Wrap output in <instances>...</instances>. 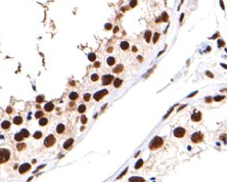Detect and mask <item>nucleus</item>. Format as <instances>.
<instances>
[{
  "instance_id": "nucleus-1",
  "label": "nucleus",
  "mask_w": 227,
  "mask_h": 182,
  "mask_svg": "<svg viewBox=\"0 0 227 182\" xmlns=\"http://www.w3.org/2000/svg\"><path fill=\"white\" fill-rule=\"evenodd\" d=\"M163 143H164L163 138L160 137V136H155V137H154V139L149 142L148 147H149L150 150H155V149L160 148V147L163 145Z\"/></svg>"
},
{
  "instance_id": "nucleus-2",
  "label": "nucleus",
  "mask_w": 227,
  "mask_h": 182,
  "mask_svg": "<svg viewBox=\"0 0 227 182\" xmlns=\"http://www.w3.org/2000/svg\"><path fill=\"white\" fill-rule=\"evenodd\" d=\"M9 157H10V151L8 149L5 148L0 149V164L6 163L9 160Z\"/></svg>"
},
{
  "instance_id": "nucleus-3",
  "label": "nucleus",
  "mask_w": 227,
  "mask_h": 182,
  "mask_svg": "<svg viewBox=\"0 0 227 182\" xmlns=\"http://www.w3.org/2000/svg\"><path fill=\"white\" fill-rule=\"evenodd\" d=\"M203 140V134L202 132H195L191 135V141L193 143H200Z\"/></svg>"
},
{
  "instance_id": "nucleus-4",
  "label": "nucleus",
  "mask_w": 227,
  "mask_h": 182,
  "mask_svg": "<svg viewBox=\"0 0 227 182\" xmlns=\"http://www.w3.org/2000/svg\"><path fill=\"white\" fill-rule=\"evenodd\" d=\"M54 143H55V137L52 134L48 135L47 137L45 138V140H44V145L46 147H50V146L53 145Z\"/></svg>"
},
{
  "instance_id": "nucleus-5",
  "label": "nucleus",
  "mask_w": 227,
  "mask_h": 182,
  "mask_svg": "<svg viewBox=\"0 0 227 182\" xmlns=\"http://www.w3.org/2000/svg\"><path fill=\"white\" fill-rule=\"evenodd\" d=\"M173 134H174V136H175V137L181 138V137H183V136L185 135V129H184V128H181V127H178V128H176V129H174Z\"/></svg>"
},
{
  "instance_id": "nucleus-6",
  "label": "nucleus",
  "mask_w": 227,
  "mask_h": 182,
  "mask_svg": "<svg viewBox=\"0 0 227 182\" xmlns=\"http://www.w3.org/2000/svg\"><path fill=\"white\" fill-rule=\"evenodd\" d=\"M108 92V90L107 89H103V90H100V91H98V92H96L94 95H93V97H94L95 100H100L104 95H107Z\"/></svg>"
},
{
  "instance_id": "nucleus-7",
  "label": "nucleus",
  "mask_w": 227,
  "mask_h": 182,
  "mask_svg": "<svg viewBox=\"0 0 227 182\" xmlns=\"http://www.w3.org/2000/svg\"><path fill=\"white\" fill-rule=\"evenodd\" d=\"M113 79H114V77H113L112 75H104V76L101 78L102 84H103V85H108L110 82L113 81Z\"/></svg>"
},
{
  "instance_id": "nucleus-8",
  "label": "nucleus",
  "mask_w": 227,
  "mask_h": 182,
  "mask_svg": "<svg viewBox=\"0 0 227 182\" xmlns=\"http://www.w3.org/2000/svg\"><path fill=\"white\" fill-rule=\"evenodd\" d=\"M30 168H31V166H30V164H23L22 166L20 167V173L21 174H25L27 171H29L30 170Z\"/></svg>"
},
{
  "instance_id": "nucleus-9",
  "label": "nucleus",
  "mask_w": 227,
  "mask_h": 182,
  "mask_svg": "<svg viewBox=\"0 0 227 182\" xmlns=\"http://www.w3.org/2000/svg\"><path fill=\"white\" fill-rule=\"evenodd\" d=\"M201 119H202V114L200 112H194L192 114V116H191V120L194 121V122H200L201 121Z\"/></svg>"
},
{
  "instance_id": "nucleus-10",
  "label": "nucleus",
  "mask_w": 227,
  "mask_h": 182,
  "mask_svg": "<svg viewBox=\"0 0 227 182\" xmlns=\"http://www.w3.org/2000/svg\"><path fill=\"white\" fill-rule=\"evenodd\" d=\"M73 143H74V139H72V138L68 139L65 143H63V148H65V149H69L70 147L73 145Z\"/></svg>"
},
{
  "instance_id": "nucleus-11",
  "label": "nucleus",
  "mask_w": 227,
  "mask_h": 182,
  "mask_svg": "<svg viewBox=\"0 0 227 182\" xmlns=\"http://www.w3.org/2000/svg\"><path fill=\"white\" fill-rule=\"evenodd\" d=\"M53 109H54V104L52 103V102H47V103L44 105V110L46 112H51Z\"/></svg>"
},
{
  "instance_id": "nucleus-12",
  "label": "nucleus",
  "mask_w": 227,
  "mask_h": 182,
  "mask_svg": "<svg viewBox=\"0 0 227 182\" xmlns=\"http://www.w3.org/2000/svg\"><path fill=\"white\" fill-rule=\"evenodd\" d=\"M123 69H124V66H123V65H118L117 67L114 68L113 72L116 73V74H119V73H121L122 71H123Z\"/></svg>"
},
{
  "instance_id": "nucleus-13",
  "label": "nucleus",
  "mask_w": 227,
  "mask_h": 182,
  "mask_svg": "<svg viewBox=\"0 0 227 182\" xmlns=\"http://www.w3.org/2000/svg\"><path fill=\"white\" fill-rule=\"evenodd\" d=\"M63 131H65V125H62V124H59V125H57L56 132L59 133V134H61V133H63Z\"/></svg>"
},
{
  "instance_id": "nucleus-14",
  "label": "nucleus",
  "mask_w": 227,
  "mask_h": 182,
  "mask_svg": "<svg viewBox=\"0 0 227 182\" xmlns=\"http://www.w3.org/2000/svg\"><path fill=\"white\" fill-rule=\"evenodd\" d=\"M122 83H123V81H122L120 78H116L115 80H114V86H115L116 88H119L121 85H122Z\"/></svg>"
},
{
  "instance_id": "nucleus-15",
  "label": "nucleus",
  "mask_w": 227,
  "mask_h": 182,
  "mask_svg": "<svg viewBox=\"0 0 227 182\" xmlns=\"http://www.w3.org/2000/svg\"><path fill=\"white\" fill-rule=\"evenodd\" d=\"M129 181L130 182H144V179L141 177H131Z\"/></svg>"
},
{
  "instance_id": "nucleus-16",
  "label": "nucleus",
  "mask_w": 227,
  "mask_h": 182,
  "mask_svg": "<svg viewBox=\"0 0 227 182\" xmlns=\"http://www.w3.org/2000/svg\"><path fill=\"white\" fill-rule=\"evenodd\" d=\"M150 37H151V32L148 30V31L145 32V34H144V38H145V40H146V42L150 41Z\"/></svg>"
},
{
  "instance_id": "nucleus-17",
  "label": "nucleus",
  "mask_w": 227,
  "mask_h": 182,
  "mask_svg": "<svg viewBox=\"0 0 227 182\" xmlns=\"http://www.w3.org/2000/svg\"><path fill=\"white\" fill-rule=\"evenodd\" d=\"M107 62H108V66H113V65H115L116 59L113 57V56H109V57H108V59H107Z\"/></svg>"
},
{
  "instance_id": "nucleus-18",
  "label": "nucleus",
  "mask_w": 227,
  "mask_h": 182,
  "mask_svg": "<svg viewBox=\"0 0 227 182\" xmlns=\"http://www.w3.org/2000/svg\"><path fill=\"white\" fill-rule=\"evenodd\" d=\"M26 147H27L26 143H17V146H16V148H17V150H19V151H22L23 149H25Z\"/></svg>"
},
{
  "instance_id": "nucleus-19",
  "label": "nucleus",
  "mask_w": 227,
  "mask_h": 182,
  "mask_svg": "<svg viewBox=\"0 0 227 182\" xmlns=\"http://www.w3.org/2000/svg\"><path fill=\"white\" fill-rule=\"evenodd\" d=\"M22 122H23V119H22V117H20V116H17V117H15V118L13 119V123L16 124V125L22 124Z\"/></svg>"
},
{
  "instance_id": "nucleus-20",
  "label": "nucleus",
  "mask_w": 227,
  "mask_h": 182,
  "mask_svg": "<svg viewBox=\"0 0 227 182\" xmlns=\"http://www.w3.org/2000/svg\"><path fill=\"white\" fill-rule=\"evenodd\" d=\"M69 97H70V99L71 100H76L78 98V93L77 92H72L71 94L69 95Z\"/></svg>"
},
{
  "instance_id": "nucleus-21",
  "label": "nucleus",
  "mask_w": 227,
  "mask_h": 182,
  "mask_svg": "<svg viewBox=\"0 0 227 182\" xmlns=\"http://www.w3.org/2000/svg\"><path fill=\"white\" fill-rule=\"evenodd\" d=\"M1 127H2L3 129H8V128L10 127V122H8V121H4V122H2Z\"/></svg>"
},
{
  "instance_id": "nucleus-22",
  "label": "nucleus",
  "mask_w": 227,
  "mask_h": 182,
  "mask_svg": "<svg viewBox=\"0 0 227 182\" xmlns=\"http://www.w3.org/2000/svg\"><path fill=\"white\" fill-rule=\"evenodd\" d=\"M47 123H48V120L46 118H41V119H40V121H39L40 126H45Z\"/></svg>"
},
{
  "instance_id": "nucleus-23",
  "label": "nucleus",
  "mask_w": 227,
  "mask_h": 182,
  "mask_svg": "<svg viewBox=\"0 0 227 182\" xmlns=\"http://www.w3.org/2000/svg\"><path fill=\"white\" fill-rule=\"evenodd\" d=\"M121 48L123 49V50H127L128 48H129V44H128V42L126 41H123L121 43Z\"/></svg>"
},
{
  "instance_id": "nucleus-24",
  "label": "nucleus",
  "mask_w": 227,
  "mask_h": 182,
  "mask_svg": "<svg viewBox=\"0 0 227 182\" xmlns=\"http://www.w3.org/2000/svg\"><path fill=\"white\" fill-rule=\"evenodd\" d=\"M20 133L22 134V136H23V137H24V138H26V137H29V131H28L27 129H23V130H22V131H21Z\"/></svg>"
},
{
  "instance_id": "nucleus-25",
  "label": "nucleus",
  "mask_w": 227,
  "mask_h": 182,
  "mask_svg": "<svg viewBox=\"0 0 227 182\" xmlns=\"http://www.w3.org/2000/svg\"><path fill=\"white\" fill-rule=\"evenodd\" d=\"M161 20H162L163 22H167V21H168V14H167L166 12H164V13H163V15H162V18L159 19L156 22H161Z\"/></svg>"
},
{
  "instance_id": "nucleus-26",
  "label": "nucleus",
  "mask_w": 227,
  "mask_h": 182,
  "mask_svg": "<svg viewBox=\"0 0 227 182\" xmlns=\"http://www.w3.org/2000/svg\"><path fill=\"white\" fill-rule=\"evenodd\" d=\"M14 139H15L16 141H22L23 139H24V137L22 136L21 133H16V134L14 135Z\"/></svg>"
},
{
  "instance_id": "nucleus-27",
  "label": "nucleus",
  "mask_w": 227,
  "mask_h": 182,
  "mask_svg": "<svg viewBox=\"0 0 227 182\" xmlns=\"http://www.w3.org/2000/svg\"><path fill=\"white\" fill-rule=\"evenodd\" d=\"M35 118H36V119L43 118V112L42 111H38L36 114H35Z\"/></svg>"
},
{
  "instance_id": "nucleus-28",
  "label": "nucleus",
  "mask_w": 227,
  "mask_h": 182,
  "mask_svg": "<svg viewBox=\"0 0 227 182\" xmlns=\"http://www.w3.org/2000/svg\"><path fill=\"white\" fill-rule=\"evenodd\" d=\"M86 111V106L84 105V104H81V105H79V107H78V112L79 113H81V114H82V113H84Z\"/></svg>"
},
{
  "instance_id": "nucleus-29",
  "label": "nucleus",
  "mask_w": 227,
  "mask_h": 182,
  "mask_svg": "<svg viewBox=\"0 0 227 182\" xmlns=\"http://www.w3.org/2000/svg\"><path fill=\"white\" fill-rule=\"evenodd\" d=\"M42 137V133L40 132V131H37V132H35L34 133V138H36V139H40Z\"/></svg>"
},
{
  "instance_id": "nucleus-30",
  "label": "nucleus",
  "mask_w": 227,
  "mask_h": 182,
  "mask_svg": "<svg viewBox=\"0 0 227 182\" xmlns=\"http://www.w3.org/2000/svg\"><path fill=\"white\" fill-rule=\"evenodd\" d=\"M95 58H96V55H95L94 53H89V55H88V59H89L90 61H94V60H95Z\"/></svg>"
},
{
  "instance_id": "nucleus-31",
  "label": "nucleus",
  "mask_w": 227,
  "mask_h": 182,
  "mask_svg": "<svg viewBox=\"0 0 227 182\" xmlns=\"http://www.w3.org/2000/svg\"><path fill=\"white\" fill-rule=\"evenodd\" d=\"M44 100V96L43 95H39L37 96V98H36V102H38V103H41V102H43Z\"/></svg>"
},
{
  "instance_id": "nucleus-32",
  "label": "nucleus",
  "mask_w": 227,
  "mask_h": 182,
  "mask_svg": "<svg viewBox=\"0 0 227 182\" xmlns=\"http://www.w3.org/2000/svg\"><path fill=\"white\" fill-rule=\"evenodd\" d=\"M143 165V161L142 160H138V162L136 163V165H135V169H139L141 166Z\"/></svg>"
},
{
  "instance_id": "nucleus-33",
  "label": "nucleus",
  "mask_w": 227,
  "mask_h": 182,
  "mask_svg": "<svg viewBox=\"0 0 227 182\" xmlns=\"http://www.w3.org/2000/svg\"><path fill=\"white\" fill-rule=\"evenodd\" d=\"M160 37V34L159 33H155V35H154V43H156V41H158V39Z\"/></svg>"
},
{
  "instance_id": "nucleus-34",
  "label": "nucleus",
  "mask_w": 227,
  "mask_h": 182,
  "mask_svg": "<svg viewBox=\"0 0 227 182\" xmlns=\"http://www.w3.org/2000/svg\"><path fill=\"white\" fill-rule=\"evenodd\" d=\"M98 78H99V77H98L97 74H93V75H91V80L92 81H97Z\"/></svg>"
},
{
  "instance_id": "nucleus-35",
  "label": "nucleus",
  "mask_w": 227,
  "mask_h": 182,
  "mask_svg": "<svg viewBox=\"0 0 227 182\" xmlns=\"http://www.w3.org/2000/svg\"><path fill=\"white\" fill-rule=\"evenodd\" d=\"M90 97H91V94H90V93H86V94L84 95V100H85V101H89Z\"/></svg>"
},
{
  "instance_id": "nucleus-36",
  "label": "nucleus",
  "mask_w": 227,
  "mask_h": 182,
  "mask_svg": "<svg viewBox=\"0 0 227 182\" xmlns=\"http://www.w3.org/2000/svg\"><path fill=\"white\" fill-rule=\"evenodd\" d=\"M222 99H224V96H215L214 97V100H216V101H220Z\"/></svg>"
},
{
  "instance_id": "nucleus-37",
  "label": "nucleus",
  "mask_w": 227,
  "mask_h": 182,
  "mask_svg": "<svg viewBox=\"0 0 227 182\" xmlns=\"http://www.w3.org/2000/svg\"><path fill=\"white\" fill-rule=\"evenodd\" d=\"M127 171H128V169L126 168V169L124 170V171H123V172H122V174H121V175L119 176V177H118V179H120V178H122V177H123V176H124V175H125L126 173H127Z\"/></svg>"
},
{
  "instance_id": "nucleus-38",
  "label": "nucleus",
  "mask_w": 227,
  "mask_h": 182,
  "mask_svg": "<svg viewBox=\"0 0 227 182\" xmlns=\"http://www.w3.org/2000/svg\"><path fill=\"white\" fill-rule=\"evenodd\" d=\"M212 100H213V98H212V97H210V96H208V97H206V102H207V103H211Z\"/></svg>"
},
{
  "instance_id": "nucleus-39",
  "label": "nucleus",
  "mask_w": 227,
  "mask_h": 182,
  "mask_svg": "<svg viewBox=\"0 0 227 182\" xmlns=\"http://www.w3.org/2000/svg\"><path fill=\"white\" fill-rule=\"evenodd\" d=\"M104 28H106V30H110V29H112V25H110V24H107L106 26H104Z\"/></svg>"
},
{
  "instance_id": "nucleus-40",
  "label": "nucleus",
  "mask_w": 227,
  "mask_h": 182,
  "mask_svg": "<svg viewBox=\"0 0 227 182\" xmlns=\"http://www.w3.org/2000/svg\"><path fill=\"white\" fill-rule=\"evenodd\" d=\"M81 122H82V123H83V124H85V123H86V122H87V118H86V117H84V116H83V117H82V118H81Z\"/></svg>"
},
{
  "instance_id": "nucleus-41",
  "label": "nucleus",
  "mask_w": 227,
  "mask_h": 182,
  "mask_svg": "<svg viewBox=\"0 0 227 182\" xmlns=\"http://www.w3.org/2000/svg\"><path fill=\"white\" fill-rule=\"evenodd\" d=\"M218 46H220V47H222L223 45H224V41H222V40H220V41H218Z\"/></svg>"
},
{
  "instance_id": "nucleus-42",
  "label": "nucleus",
  "mask_w": 227,
  "mask_h": 182,
  "mask_svg": "<svg viewBox=\"0 0 227 182\" xmlns=\"http://www.w3.org/2000/svg\"><path fill=\"white\" fill-rule=\"evenodd\" d=\"M195 94H197V91H194V92H192V93H191L190 95H188L187 97H192V96H194Z\"/></svg>"
},
{
  "instance_id": "nucleus-43",
  "label": "nucleus",
  "mask_w": 227,
  "mask_h": 182,
  "mask_svg": "<svg viewBox=\"0 0 227 182\" xmlns=\"http://www.w3.org/2000/svg\"><path fill=\"white\" fill-rule=\"evenodd\" d=\"M206 74H207V76H209L210 78H213L214 76H213V74L212 73H210V72H206Z\"/></svg>"
},
{
  "instance_id": "nucleus-44",
  "label": "nucleus",
  "mask_w": 227,
  "mask_h": 182,
  "mask_svg": "<svg viewBox=\"0 0 227 182\" xmlns=\"http://www.w3.org/2000/svg\"><path fill=\"white\" fill-rule=\"evenodd\" d=\"M136 3H137L136 1H131V2H130V5L133 7V6H135V5H136Z\"/></svg>"
},
{
  "instance_id": "nucleus-45",
  "label": "nucleus",
  "mask_w": 227,
  "mask_h": 182,
  "mask_svg": "<svg viewBox=\"0 0 227 182\" xmlns=\"http://www.w3.org/2000/svg\"><path fill=\"white\" fill-rule=\"evenodd\" d=\"M8 114H10V113H12V109L11 107H7V111H6Z\"/></svg>"
},
{
  "instance_id": "nucleus-46",
  "label": "nucleus",
  "mask_w": 227,
  "mask_h": 182,
  "mask_svg": "<svg viewBox=\"0 0 227 182\" xmlns=\"http://www.w3.org/2000/svg\"><path fill=\"white\" fill-rule=\"evenodd\" d=\"M100 66V64H99V62H95V64H94V68H98V67H99Z\"/></svg>"
},
{
  "instance_id": "nucleus-47",
  "label": "nucleus",
  "mask_w": 227,
  "mask_h": 182,
  "mask_svg": "<svg viewBox=\"0 0 227 182\" xmlns=\"http://www.w3.org/2000/svg\"><path fill=\"white\" fill-rule=\"evenodd\" d=\"M221 66H222V67L224 68V69H227V66H226V65H224V64H221Z\"/></svg>"
},
{
  "instance_id": "nucleus-48",
  "label": "nucleus",
  "mask_w": 227,
  "mask_h": 182,
  "mask_svg": "<svg viewBox=\"0 0 227 182\" xmlns=\"http://www.w3.org/2000/svg\"><path fill=\"white\" fill-rule=\"evenodd\" d=\"M220 4H221V7H222V8L224 9V5H223V2H222V1H221V2H220Z\"/></svg>"
}]
</instances>
